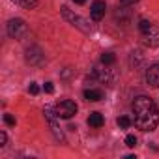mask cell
<instances>
[{"label":"cell","mask_w":159,"mask_h":159,"mask_svg":"<svg viewBox=\"0 0 159 159\" xmlns=\"http://www.w3.org/2000/svg\"><path fill=\"white\" fill-rule=\"evenodd\" d=\"M135 112V125L142 131H153L159 124V111L155 109L153 101L146 96H139L133 101Z\"/></svg>","instance_id":"1"},{"label":"cell","mask_w":159,"mask_h":159,"mask_svg":"<svg viewBox=\"0 0 159 159\" xmlns=\"http://www.w3.org/2000/svg\"><path fill=\"white\" fill-rule=\"evenodd\" d=\"M62 15H64V19H66L67 23H71L73 26H77L81 32H84V34H90V32H92V28H90V25H88V21H86V19H83V17H79V15L71 13L66 6L62 8Z\"/></svg>","instance_id":"2"},{"label":"cell","mask_w":159,"mask_h":159,"mask_svg":"<svg viewBox=\"0 0 159 159\" xmlns=\"http://www.w3.org/2000/svg\"><path fill=\"white\" fill-rule=\"evenodd\" d=\"M54 112H56L58 118L69 120V118H73V116L77 114V105H75V101H71V99H62L60 103H56Z\"/></svg>","instance_id":"3"},{"label":"cell","mask_w":159,"mask_h":159,"mask_svg":"<svg viewBox=\"0 0 159 159\" xmlns=\"http://www.w3.org/2000/svg\"><path fill=\"white\" fill-rule=\"evenodd\" d=\"M26 30L28 28H26V25H25L23 19H11L8 23V34L11 38H15V39H23L25 34H26Z\"/></svg>","instance_id":"4"},{"label":"cell","mask_w":159,"mask_h":159,"mask_svg":"<svg viewBox=\"0 0 159 159\" xmlns=\"http://www.w3.org/2000/svg\"><path fill=\"white\" fill-rule=\"evenodd\" d=\"M45 118H47V122H49V125H51V129H52V135H54V139L56 140H60V142H66V137H64V133H62V129L56 125V112H52V109L51 107H47L45 109Z\"/></svg>","instance_id":"5"},{"label":"cell","mask_w":159,"mask_h":159,"mask_svg":"<svg viewBox=\"0 0 159 159\" xmlns=\"http://www.w3.org/2000/svg\"><path fill=\"white\" fill-rule=\"evenodd\" d=\"M105 10H107V6H105L103 0H94V2H92V8H90L92 19H94V21H101L103 15H105Z\"/></svg>","instance_id":"6"},{"label":"cell","mask_w":159,"mask_h":159,"mask_svg":"<svg viewBox=\"0 0 159 159\" xmlns=\"http://www.w3.org/2000/svg\"><path fill=\"white\" fill-rule=\"evenodd\" d=\"M146 83L153 88H159V64H153L146 71Z\"/></svg>","instance_id":"7"},{"label":"cell","mask_w":159,"mask_h":159,"mask_svg":"<svg viewBox=\"0 0 159 159\" xmlns=\"http://www.w3.org/2000/svg\"><path fill=\"white\" fill-rule=\"evenodd\" d=\"M142 36H144V43L146 45H150V47H157L159 45V28L157 26H152V30L142 34Z\"/></svg>","instance_id":"8"},{"label":"cell","mask_w":159,"mask_h":159,"mask_svg":"<svg viewBox=\"0 0 159 159\" xmlns=\"http://www.w3.org/2000/svg\"><path fill=\"white\" fill-rule=\"evenodd\" d=\"M26 60H28L30 64H39V62L43 60V54H41V51H39L38 47H32V49L26 51Z\"/></svg>","instance_id":"9"},{"label":"cell","mask_w":159,"mask_h":159,"mask_svg":"<svg viewBox=\"0 0 159 159\" xmlns=\"http://www.w3.org/2000/svg\"><path fill=\"white\" fill-rule=\"evenodd\" d=\"M84 99L86 101H101L103 99V92L101 90H96V88L84 90Z\"/></svg>","instance_id":"10"},{"label":"cell","mask_w":159,"mask_h":159,"mask_svg":"<svg viewBox=\"0 0 159 159\" xmlns=\"http://www.w3.org/2000/svg\"><path fill=\"white\" fill-rule=\"evenodd\" d=\"M103 124H105L103 114H99V112H92V114L88 116V125H92V127H101Z\"/></svg>","instance_id":"11"},{"label":"cell","mask_w":159,"mask_h":159,"mask_svg":"<svg viewBox=\"0 0 159 159\" xmlns=\"http://www.w3.org/2000/svg\"><path fill=\"white\" fill-rule=\"evenodd\" d=\"M11 2H15L17 6H21L25 10H34L38 6V0H11Z\"/></svg>","instance_id":"12"},{"label":"cell","mask_w":159,"mask_h":159,"mask_svg":"<svg viewBox=\"0 0 159 159\" xmlns=\"http://www.w3.org/2000/svg\"><path fill=\"white\" fill-rule=\"evenodd\" d=\"M114 60H116V56H114L112 52H105V54L101 56V64H105V66H111V64H114Z\"/></svg>","instance_id":"13"},{"label":"cell","mask_w":159,"mask_h":159,"mask_svg":"<svg viewBox=\"0 0 159 159\" xmlns=\"http://www.w3.org/2000/svg\"><path fill=\"white\" fill-rule=\"evenodd\" d=\"M152 26H153V25H152L150 21H140V23H139V30H140L142 34L150 32V30H152Z\"/></svg>","instance_id":"14"},{"label":"cell","mask_w":159,"mask_h":159,"mask_svg":"<svg viewBox=\"0 0 159 159\" xmlns=\"http://www.w3.org/2000/svg\"><path fill=\"white\" fill-rule=\"evenodd\" d=\"M118 125H120L122 129H127V127L131 125V120H129L127 116H122V118H118Z\"/></svg>","instance_id":"15"},{"label":"cell","mask_w":159,"mask_h":159,"mask_svg":"<svg viewBox=\"0 0 159 159\" xmlns=\"http://www.w3.org/2000/svg\"><path fill=\"white\" fill-rule=\"evenodd\" d=\"M125 146H129V148H135V146H137L135 135H127V137H125Z\"/></svg>","instance_id":"16"},{"label":"cell","mask_w":159,"mask_h":159,"mask_svg":"<svg viewBox=\"0 0 159 159\" xmlns=\"http://www.w3.org/2000/svg\"><path fill=\"white\" fill-rule=\"evenodd\" d=\"M4 122H6L8 125H15V118H13L11 114H4Z\"/></svg>","instance_id":"17"},{"label":"cell","mask_w":159,"mask_h":159,"mask_svg":"<svg viewBox=\"0 0 159 159\" xmlns=\"http://www.w3.org/2000/svg\"><path fill=\"white\" fill-rule=\"evenodd\" d=\"M28 92H30V94H32V96H36V94H38V92H39V86H38V84H34V83H32V84H30V86H28Z\"/></svg>","instance_id":"18"},{"label":"cell","mask_w":159,"mask_h":159,"mask_svg":"<svg viewBox=\"0 0 159 159\" xmlns=\"http://www.w3.org/2000/svg\"><path fill=\"white\" fill-rule=\"evenodd\" d=\"M43 90H45L47 94H52V92H54V86H52V83H45V86H43Z\"/></svg>","instance_id":"19"},{"label":"cell","mask_w":159,"mask_h":159,"mask_svg":"<svg viewBox=\"0 0 159 159\" xmlns=\"http://www.w3.org/2000/svg\"><path fill=\"white\" fill-rule=\"evenodd\" d=\"M6 140H8L6 139V133L2 131V133H0V146H6Z\"/></svg>","instance_id":"20"},{"label":"cell","mask_w":159,"mask_h":159,"mask_svg":"<svg viewBox=\"0 0 159 159\" xmlns=\"http://www.w3.org/2000/svg\"><path fill=\"white\" fill-rule=\"evenodd\" d=\"M122 4H125V6H131V4H135V2H139V0H120Z\"/></svg>","instance_id":"21"},{"label":"cell","mask_w":159,"mask_h":159,"mask_svg":"<svg viewBox=\"0 0 159 159\" xmlns=\"http://www.w3.org/2000/svg\"><path fill=\"white\" fill-rule=\"evenodd\" d=\"M73 2H75V4H84L86 0H73Z\"/></svg>","instance_id":"22"},{"label":"cell","mask_w":159,"mask_h":159,"mask_svg":"<svg viewBox=\"0 0 159 159\" xmlns=\"http://www.w3.org/2000/svg\"><path fill=\"white\" fill-rule=\"evenodd\" d=\"M157 111H159V109H157Z\"/></svg>","instance_id":"23"}]
</instances>
